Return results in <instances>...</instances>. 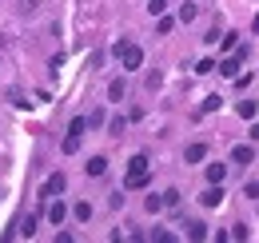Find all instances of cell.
<instances>
[{"label":"cell","instance_id":"obj_1","mask_svg":"<svg viewBox=\"0 0 259 243\" xmlns=\"http://www.w3.org/2000/svg\"><path fill=\"white\" fill-rule=\"evenodd\" d=\"M148 180H152L148 155H132V164H128V176H124V187H128V191H140V187H148Z\"/></svg>","mask_w":259,"mask_h":243},{"label":"cell","instance_id":"obj_2","mask_svg":"<svg viewBox=\"0 0 259 243\" xmlns=\"http://www.w3.org/2000/svg\"><path fill=\"white\" fill-rule=\"evenodd\" d=\"M112 52L120 56V64H124V72H136V68L144 64V48H136L132 40H116V44H112Z\"/></svg>","mask_w":259,"mask_h":243},{"label":"cell","instance_id":"obj_3","mask_svg":"<svg viewBox=\"0 0 259 243\" xmlns=\"http://www.w3.org/2000/svg\"><path fill=\"white\" fill-rule=\"evenodd\" d=\"M84 132H88V120H84V116H76V120L68 124V136H64V144H60V152H64V155H72L76 148H80Z\"/></svg>","mask_w":259,"mask_h":243},{"label":"cell","instance_id":"obj_4","mask_svg":"<svg viewBox=\"0 0 259 243\" xmlns=\"http://www.w3.org/2000/svg\"><path fill=\"white\" fill-rule=\"evenodd\" d=\"M44 215H48V223H52V227H60V223H64V215H68V208L52 195V204H44Z\"/></svg>","mask_w":259,"mask_h":243},{"label":"cell","instance_id":"obj_5","mask_svg":"<svg viewBox=\"0 0 259 243\" xmlns=\"http://www.w3.org/2000/svg\"><path fill=\"white\" fill-rule=\"evenodd\" d=\"M199 204H203V208H220V204H224V183H211V187L199 195Z\"/></svg>","mask_w":259,"mask_h":243},{"label":"cell","instance_id":"obj_6","mask_svg":"<svg viewBox=\"0 0 259 243\" xmlns=\"http://www.w3.org/2000/svg\"><path fill=\"white\" fill-rule=\"evenodd\" d=\"M68 187V180H64V172H52V176H48V183H44V195H48V199H52V195H60V191H64Z\"/></svg>","mask_w":259,"mask_h":243},{"label":"cell","instance_id":"obj_7","mask_svg":"<svg viewBox=\"0 0 259 243\" xmlns=\"http://www.w3.org/2000/svg\"><path fill=\"white\" fill-rule=\"evenodd\" d=\"M231 159H235V164H251V159H255V148H251V144H239V148L231 152Z\"/></svg>","mask_w":259,"mask_h":243},{"label":"cell","instance_id":"obj_8","mask_svg":"<svg viewBox=\"0 0 259 243\" xmlns=\"http://www.w3.org/2000/svg\"><path fill=\"white\" fill-rule=\"evenodd\" d=\"M104 172H108V159H104V155H92V159H88V176H92V180H100Z\"/></svg>","mask_w":259,"mask_h":243},{"label":"cell","instance_id":"obj_9","mask_svg":"<svg viewBox=\"0 0 259 243\" xmlns=\"http://www.w3.org/2000/svg\"><path fill=\"white\" fill-rule=\"evenodd\" d=\"M215 68L224 72L227 80H235V76H239V56H227V60H224V64H215Z\"/></svg>","mask_w":259,"mask_h":243},{"label":"cell","instance_id":"obj_10","mask_svg":"<svg viewBox=\"0 0 259 243\" xmlns=\"http://www.w3.org/2000/svg\"><path fill=\"white\" fill-rule=\"evenodd\" d=\"M227 180V164H207V183H224Z\"/></svg>","mask_w":259,"mask_h":243},{"label":"cell","instance_id":"obj_11","mask_svg":"<svg viewBox=\"0 0 259 243\" xmlns=\"http://www.w3.org/2000/svg\"><path fill=\"white\" fill-rule=\"evenodd\" d=\"M203 155H207V144H192V148L184 152V159H188V164H199Z\"/></svg>","mask_w":259,"mask_h":243},{"label":"cell","instance_id":"obj_12","mask_svg":"<svg viewBox=\"0 0 259 243\" xmlns=\"http://www.w3.org/2000/svg\"><path fill=\"white\" fill-rule=\"evenodd\" d=\"M188 239H207V223L192 219V223H188Z\"/></svg>","mask_w":259,"mask_h":243},{"label":"cell","instance_id":"obj_13","mask_svg":"<svg viewBox=\"0 0 259 243\" xmlns=\"http://www.w3.org/2000/svg\"><path fill=\"white\" fill-rule=\"evenodd\" d=\"M235 112H239V116H243V120H255V100H239V108H235Z\"/></svg>","mask_w":259,"mask_h":243},{"label":"cell","instance_id":"obj_14","mask_svg":"<svg viewBox=\"0 0 259 243\" xmlns=\"http://www.w3.org/2000/svg\"><path fill=\"white\" fill-rule=\"evenodd\" d=\"M36 227H40V219H36V215H28V219L20 223V235H24V239H32V235H36Z\"/></svg>","mask_w":259,"mask_h":243},{"label":"cell","instance_id":"obj_15","mask_svg":"<svg viewBox=\"0 0 259 243\" xmlns=\"http://www.w3.org/2000/svg\"><path fill=\"white\" fill-rule=\"evenodd\" d=\"M195 16H199V8H195V4H180V20H184V24H192Z\"/></svg>","mask_w":259,"mask_h":243},{"label":"cell","instance_id":"obj_16","mask_svg":"<svg viewBox=\"0 0 259 243\" xmlns=\"http://www.w3.org/2000/svg\"><path fill=\"white\" fill-rule=\"evenodd\" d=\"M72 215H76L80 223H88V219H92V204H76V208H72Z\"/></svg>","mask_w":259,"mask_h":243},{"label":"cell","instance_id":"obj_17","mask_svg":"<svg viewBox=\"0 0 259 243\" xmlns=\"http://www.w3.org/2000/svg\"><path fill=\"white\" fill-rule=\"evenodd\" d=\"M171 28H176V16H160V24H156V32H163V36H167Z\"/></svg>","mask_w":259,"mask_h":243},{"label":"cell","instance_id":"obj_18","mask_svg":"<svg viewBox=\"0 0 259 243\" xmlns=\"http://www.w3.org/2000/svg\"><path fill=\"white\" fill-rule=\"evenodd\" d=\"M144 208H148V212H160V208H163V195H148Z\"/></svg>","mask_w":259,"mask_h":243},{"label":"cell","instance_id":"obj_19","mask_svg":"<svg viewBox=\"0 0 259 243\" xmlns=\"http://www.w3.org/2000/svg\"><path fill=\"white\" fill-rule=\"evenodd\" d=\"M195 72H199V76H207V72H215V60H211V56H207V60H199V64H195Z\"/></svg>","mask_w":259,"mask_h":243},{"label":"cell","instance_id":"obj_20","mask_svg":"<svg viewBox=\"0 0 259 243\" xmlns=\"http://www.w3.org/2000/svg\"><path fill=\"white\" fill-rule=\"evenodd\" d=\"M108 96L120 100V96H124V80H112V84H108Z\"/></svg>","mask_w":259,"mask_h":243},{"label":"cell","instance_id":"obj_21","mask_svg":"<svg viewBox=\"0 0 259 243\" xmlns=\"http://www.w3.org/2000/svg\"><path fill=\"white\" fill-rule=\"evenodd\" d=\"M220 48H224V52L235 48V32H224V36H220Z\"/></svg>","mask_w":259,"mask_h":243},{"label":"cell","instance_id":"obj_22","mask_svg":"<svg viewBox=\"0 0 259 243\" xmlns=\"http://www.w3.org/2000/svg\"><path fill=\"white\" fill-rule=\"evenodd\" d=\"M180 204V191H163V208H176Z\"/></svg>","mask_w":259,"mask_h":243},{"label":"cell","instance_id":"obj_23","mask_svg":"<svg viewBox=\"0 0 259 243\" xmlns=\"http://www.w3.org/2000/svg\"><path fill=\"white\" fill-rule=\"evenodd\" d=\"M227 235H231V239H247V227H243V223H235V227H231Z\"/></svg>","mask_w":259,"mask_h":243},{"label":"cell","instance_id":"obj_24","mask_svg":"<svg viewBox=\"0 0 259 243\" xmlns=\"http://www.w3.org/2000/svg\"><path fill=\"white\" fill-rule=\"evenodd\" d=\"M167 8V0H148V12H163Z\"/></svg>","mask_w":259,"mask_h":243},{"label":"cell","instance_id":"obj_25","mask_svg":"<svg viewBox=\"0 0 259 243\" xmlns=\"http://www.w3.org/2000/svg\"><path fill=\"white\" fill-rule=\"evenodd\" d=\"M251 140H259V124H251Z\"/></svg>","mask_w":259,"mask_h":243}]
</instances>
